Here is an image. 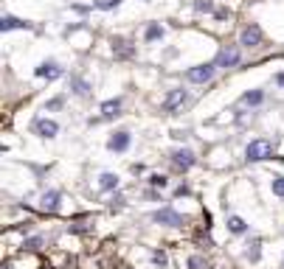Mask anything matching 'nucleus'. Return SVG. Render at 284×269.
<instances>
[{
	"label": "nucleus",
	"instance_id": "obj_1",
	"mask_svg": "<svg viewBox=\"0 0 284 269\" xmlns=\"http://www.w3.org/2000/svg\"><path fill=\"white\" fill-rule=\"evenodd\" d=\"M273 157V143L264 140V138H256V140L248 143V149H245V160L248 163H259V160H267Z\"/></svg>",
	"mask_w": 284,
	"mask_h": 269
},
{
	"label": "nucleus",
	"instance_id": "obj_2",
	"mask_svg": "<svg viewBox=\"0 0 284 269\" xmlns=\"http://www.w3.org/2000/svg\"><path fill=\"white\" fill-rule=\"evenodd\" d=\"M214 73H217V64L208 62V64H197V68H189L186 70V78L192 82V84H206V82H211Z\"/></svg>",
	"mask_w": 284,
	"mask_h": 269
},
{
	"label": "nucleus",
	"instance_id": "obj_3",
	"mask_svg": "<svg viewBox=\"0 0 284 269\" xmlns=\"http://www.w3.org/2000/svg\"><path fill=\"white\" fill-rule=\"evenodd\" d=\"M152 222H155V224H166V227H183L186 224V219L175 210V208H161V210H155L152 213Z\"/></svg>",
	"mask_w": 284,
	"mask_h": 269
},
{
	"label": "nucleus",
	"instance_id": "obj_4",
	"mask_svg": "<svg viewBox=\"0 0 284 269\" xmlns=\"http://www.w3.org/2000/svg\"><path fill=\"white\" fill-rule=\"evenodd\" d=\"M186 101H189V92H186L183 87H175V90H169L166 98L161 101V110H164V112H175V110H180Z\"/></svg>",
	"mask_w": 284,
	"mask_h": 269
},
{
	"label": "nucleus",
	"instance_id": "obj_5",
	"mask_svg": "<svg viewBox=\"0 0 284 269\" xmlns=\"http://www.w3.org/2000/svg\"><path fill=\"white\" fill-rule=\"evenodd\" d=\"M262 40H264V34H262V28H259L256 22L245 26L242 34H239V45H245V48H256V45H262Z\"/></svg>",
	"mask_w": 284,
	"mask_h": 269
},
{
	"label": "nucleus",
	"instance_id": "obj_6",
	"mask_svg": "<svg viewBox=\"0 0 284 269\" xmlns=\"http://www.w3.org/2000/svg\"><path fill=\"white\" fill-rule=\"evenodd\" d=\"M31 129H34V134H40V138H45V140H51V138L59 134V124L51 120V118H37L34 124H31Z\"/></svg>",
	"mask_w": 284,
	"mask_h": 269
},
{
	"label": "nucleus",
	"instance_id": "obj_7",
	"mask_svg": "<svg viewBox=\"0 0 284 269\" xmlns=\"http://www.w3.org/2000/svg\"><path fill=\"white\" fill-rule=\"evenodd\" d=\"M239 59H242L239 48H234V45H228V48H222L220 54H217L214 64H217V68H236V64H239Z\"/></svg>",
	"mask_w": 284,
	"mask_h": 269
},
{
	"label": "nucleus",
	"instance_id": "obj_8",
	"mask_svg": "<svg viewBox=\"0 0 284 269\" xmlns=\"http://www.w3.org/2000/svg\"><path fill=\"white\" fill-rule=\"evenodd\" d=\"M113 56L115 59H132L135 56V45L132 40H127V36H113Z\"/></svg>",
	"mask_w": 284,
	"mask_h": 269
},
{
	"label": "nucleus",
	"instance_id": "obj_9",
	"mask_svg": "<svg viewBox=\"0 0 284 269\" xmlns=\"http://www.w3.org/2000/svg\"><path fill=\"white\" fill-rule=\"evenodd\" d=\"M169 157H172V163L178 166L180 171H189V168L197 166V157H194V152H189V149H175Z\"/></svg>",
	"mask_w": 284,
	"mask_h": 269
},
{
	"label": "nucleus",
	"instance_id": "obj_10",
	"mask_svg": "<svg viewBox=\"0 0 284 269\" xmlns=\"http://www.w3.org/2000/svg\"><path fill=\"white\" fill-rule=\"evenodd\" d=\"M129 143H132V134L127 132V129H121V132H115L113 138H110V140H107V149L110 152H127L129 149Z\"/></svg>",
	"mask_w": 284,
	"mask_h": 269
},
{
	"label": "nucleus",
	"instance_id": "obj_11",
	"mask_svg": "<svg viewBox=\"0 0 284 269\" xmlns=\"http://www.w3.org/2000/svg\"><path fill=\"white\" fill-rule=\"evenodd\" d=\"M37 76H40V78H48V82H54V78H59V76H62V68H59V64L57 62H54V59H51V62H40V64H37Z\"/></svg>",
	"mask_w": 284,
	"mask_h": 269
},
{
	"label": "nucleus",
	"instance_id": "obj_12",
	"mask_svg": "<svg viewBox=\"0 0 284 269\" xmlns=\"http://www.w3.org/2000/svg\"><path fill=\"white\" fill-rule=\"evenodd\" d=\"M59 202H62L59 191H45L43 196H40V208H43L45 213H57L59 210Z\"/></svg>",
	"mask_w": 284,
	"mask_h": 269
},
{
	"label": "nucleus",
	"instance_id": "obj_13",
	"mask_svg": "<svg viewBox=\"0 0 284 269\" xmlns=\"http://www.w3.org/2000/svg\"><path fill=\"white\" fill-rule=\"evenodd\" d=\"M15 28H31V22L20 20V17H12V14H3V20H0V31H15Z\"/></svg>",
	"mask_w": 284,
	"mask_h": 269
},
{
	"label": "nucleus",
	"instance_id": "obj_14",
	"mask_svg": "<svg viewBox=\"0 0 284 269\" xmlns=\"http://www.w3.org/2000/svg\"><path fill=\"white\" fill-rule=\"evenodd\" d=\"M71 90L76 92V96H82V98H87L93 92V87H90V82L87 78H82V76H71Z\"/></svg>",
	"mask_w": 284,
	"mask_h": 269
},
{
	"label": "nucleus",
	"instance_id": "obj_15",
	"mask_svg": "<svg viewBox=\"0 0 284 269\" xmlns=\"http://www.w3.org/2000/svg\"><path fill=\"white\" fill-rule=\"evenodd\" d=\"M164 36H166L164 26H161V22H150L147 31H144V42H158V40H164Z\"/></svg>",
	"mask_w": 284,
	"mask_h": 269
},
{
	"label": "nucleus",
	"instance_id": "obj_16",
	"mask_svg": "<svg viewBox=\"0 0 284 269\" xmlns=\"http://www.w3.org/2000/svg\"><path fill=\"white\" fill-rule=\"evenodd\" d=\"M99 191H118V174L104 171V174L99 177Z\"/></svg>",
	"mask_w": 284,
	"mask_h": 269
},
{
	"label": "nucleus",
	"instance_id": "obj_17",
	"mask_svg": "<svg viewBox=\"0 0 284 269\" xmlns=\"http://www.w3.org/2000/svg\"><path fill=\"white\" fill-rule=\"evenodd\" d=\"M118 110H121V98H107L101 104V118H115Z\"/></svg>",
	"mask_w": 284,
	"mask_h": 269
},
{
	"label": "nucleus",
	"instance_id": "obj_18",
	"mask_svg": "<svg viewBox=\"0 0 284 269\" xmlns=\"http://www.w3.org/2000/svg\"><path fill=\"white\" fill-rule=\"evenodd\" d=\"M228 230H231L234 236L248 233V222L242 219V216H228Z\"/></svg>",
	"mask_w": 284,
	"mask_h": 269
},
{
	"label": "nucleus",
	"instance_id": "obj_19",
	"mask_svg": "<svg viewBox=\"0 0 284 269\" xmlns=\"http://www.w3.org/2000/svg\"><path fill=\"white\" fill-rule=\"evenodd\" d=\"M262 101H264V92L262 90H250V92H245V96H242V104H250V106L262 104Z\"/></svg>",
	"mask_w": 284,
	"mask_h": 269
},
{
	"label": "nucleus",
	"instance_id": "obj_20",
	"mask_svg": "<svg viewBox=\"0 0 284 269\" xmlns=\"http://www.w3.org/2000/svg\"><path fill=\"white\" fill-rule=\"evenodd\" d=\"M118 6H121V0H93V8H99V12H113Z\"/></svg>",
	"mask_w": 284,
	"mask_h": 269
},
{
	"label": "nucleus",
	"instance_id": "obj_21",
	"mask_svg": "<svg viewBox=\"0 0 284 269\" xmlns=\"http://www.w3.org/2000/svg\"><path fill=\"white\" fill-rule=\"evenodd\" d=\"M147 182H150L152 188H166V185H169V180H166L164 174H152V177L147 180Z\"/></svg>",
	"mask_w": 284,
	"mask_h": 269
},
{
	"label": "nucleus",
	"instance_id": "obj_22",
	"mask_svg": "<svg viewBox=\"0 0 284 269\" xmlns=\"http://www.w3.org/2000/svg\"><path fill=\"white\" fill-rule=\"evenodd\" d=\"M189 269H208V261L200 258V255H192V258H189Z\"/></svg>",
	"mask_w": 284,
	"mask_h": 269
},
{
	"label": "nucleus",
	"instance_id": "obj_23",
	"mask_svg": "<svg viewBox=\"0 0 284 269\" xmlns=\"http://www.w3.org/2000/svg\"><path fill=\"white\" fill-rule=\"evenodd\" d=\"M270 188H273V194H276V196H281V199H284V177H273Z\"/></svg>",
	"mask_w": 284,
	"mask_h": 269
},
{
	"label": "nucleus",
	"instance_id": "obj_24",
	"mask_svg": "<svg viewBox=\"0 0 284 269\" xmlns=\"http://www.w3.org/2000/svg\"><path fill=\"white\" fill-rule=\"evenodd\" d=\"M152 264H155V266H166V264H169V258H166V252H164V250L152 252Z\"/></svg>",
	"mask_w": 284,
	"mask_h": 269
},
{
	"label": "nucleus",
	"instance_id": "obj_25",
	"mask_svg": "<svg viewBox=\"0 0 284 269\" xmlns=\"http://www.w3.org/2000/svg\"><path fill=\"white\" fill-rule=\"evenodd\" d=\"M245 255H248V258H250V261H259V241H253V244H248V252H245Z\"/></svg>",
	"mask_w": 284,
	"mask_h": 269
},
{
	"label": "nucleus",
	"instance_id": "obj_26",
	"mask_svg": "<svg viewBox=\"0 0 284 269\" xmlns=\"http://www.w3.org/2000/svg\"><path fill=\"white\" fill-rule=\"evenodd\" d=\"M121 205H124V196H121V194H115V196L110 199V208H113V210H121Z\"/></svg>",
	"mask_w": 284,
	"mask_h": 269
},
{
	"label": "nucleus",
	"instance_id": "obj_27",
	"mask_svg": "<svg viewBox=\"0 0 284 269\" xmlns=\"http://www.w3.org/2000/svg\"><path fill=\"white\" fill-rule=\"evenodd\" d=\"M40 244H43V238L37 236V238H29V241H26V244H23V247H26V250H37V247H40Z\"/></svg>",
	"mask_w": 284,
	"mask_h": 269
},
{
	"label": "nucleus",
	"instance_id": "obj_28",
	"mask_svg": "<svg viewBox=\"0 0 284 269\" xmlns=\"http://www.w3.org/2000/svg\"><path fill=\"white\" fill-rule=\"evenodd\" d=\"M62 104H65V98H62V96H57V98H51V101H48V110H59Z\"/></svg>",
	"mask_w": 284,
	"mask_h": 269
},
{
	"label": "nucleus",
	"instance_id": "obj_29",
	"mask_svg": "<svg viewBox=\"0 0 284 269\" xmlns=\"http://www.w3.org/2000/svg\"><path fill=\"white\" fill-rule=\"evenodd\" d=\"M194 8H197V12H211V3H208V0H197Z\"/></svg>",
	"mask_w": 284,
	"mask_h": 269
},
{
	"label": "nucleus",
	"instance_id": "obj_30",
	"mask_svg": "<svg viewBox=\"0 0 284 269\" xmlns=\"http://www.w3.org/2000/svg\"><path fill=\"white\" fill-rule=\"evenodd\" d=\"M189 185H180V188H175V196H189Z\"/></svg>",
	"mask_w": 284,
	"mask_h": 269
},
{
	"label": "nucleus",
	"instance_id": "obj_31",
	"mask_svg": "<svg viewBox=\"0 0 284 269\" xmlns=\"http://www.w3.org/2000/svg\"><path fill=\"white\" fill-rule=\"evenodd\" d=\"M217 17H220V20H225V17H231V12H228V8H217Z\"/></svg>",
	"mask_w": 284,
	"mask_h": 269
},
{
	"label": "nucleus",
	"instance_id": "obj_32",
	"mask_svg": "<svg viewBox=\"0 0 284 269\" xmlns=\"http://www.w3.org/2000/svg\"><path fill=\"white\" fill-rule=\"evenodd\" d=\"M276 84H278V87H284V73H278V76H276Z\"/></svg>",
	"mask_w": 284,
	"mask_h": 269
}]
</instances>
